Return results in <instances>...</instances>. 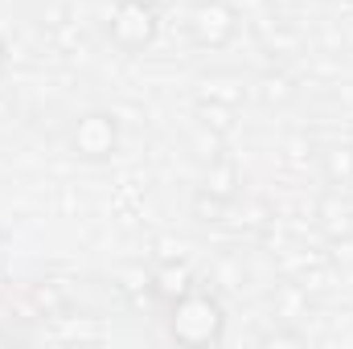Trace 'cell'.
I'll return each instance as SVG.
<instances>
[{"instance_id":"6da1fadb","label":"cell","mask_w":353,"mask_h":349,"mask_svg":"<svg viewBox=\"0 0 353 349\" xmlns=\"http://www.w3.org/2000/svg\"><path fill=\"white\" fill-rule=\"evenodd\" d=\"M222 325H226V317H222V308H218L214 296L193 292V288L185 296H176V304H173V337L176 341H185V346H210V341L222 337Z\"/></svg>"},{"instance_id":"7a4b0ae2","label":"cell","mask_w":353,"mask_h":349,"mask_svg":"<svg viewBox=\"0 0 353 349\" xmlns=\"http://www.w3.org/2000/svg\"><path fill=\"white\" fill-rule=\"evenodd\" d=\"M111 41L123 50V54H140L152 46L157 37V8L140 4V0H119L115 12H111V25H107Z\"/></svg>"},{"instance_id":"3957f363","label":"cell","mask_w":353,"mask_h":349,"mask_svg":"<svg viewBox=\"0 0 353 349\" xmlns=\"http://www.w3.org/2000/svg\"><path fill=\"white\" fill-rule=\"evenodd\" d=\"M239 29V12L226 0H201L189 8V37L201 50H222Z\"/></svg>"},{"instance_id":"277c9868","label":"cell","mask_w":353,"mask_h":349,"mask_svg":"<svg viewBox=\"0 0 353 349\" xmlns=\"http://www.w3.org/2000/svg\"><path fill=\"white\" fill-rule=\"evenodd\" d=\"M70 148L83 161H107V157H115V148H119V123H115V115H107V111L83 115L74 123V132H70Z\"/></svg>"},{"instance_id":"5b68a950","label":"cell","mask_w":353,"mask_h":349,"mask_svg":"<svg viewBox=\"0 0 353 349\" xmlns=\"http://www.w3.org/2000/svg\"><path fill=\"white\" fill-rule=\"evenodd\" d=\"M329 177L341 181V185H350L353 181V148H333L329 152Z\"/></svg>"},{"instance_id":"8992f818","label":"cell","mask_w":353,"mask_h":349,"mask_svg":"<svg viewBox=\"0 0 353 349\" xmlns=\"http://www.w3.org/2000/svg\"><path fill=\"white\" fill-rule=\"evenodd\" d=\"M140 4H148V8H161V4H165V0H140Z\"/></svg>"}]
</instances>
